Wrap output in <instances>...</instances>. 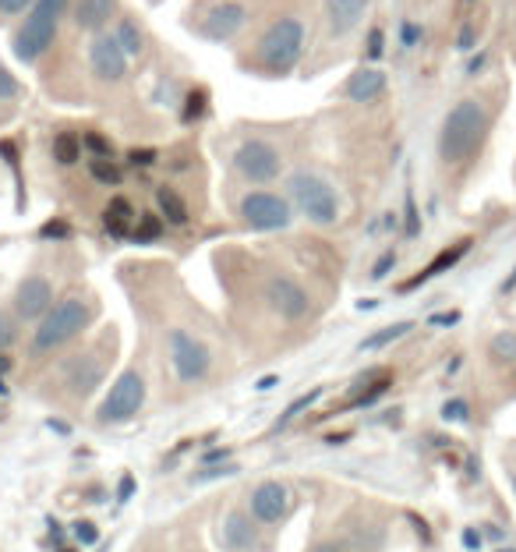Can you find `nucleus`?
Segmentation results:
<instances>
[{"label":"nucleus","instance_id":"46","mask_svg":"<svg viewBox=\"0 0 516 552\" xmlns=\"http://www.w3.org/2000/svg\"><path fill=\"white\" fill-rule=\"evenodd\" d=\"M456 319H460V315H456V312H449V315H435L432 326H453Z\"/></svg>","mask_w":516,"mask_h":552},{"label":"nucleus","instance_id":"7","mask_svg":"<svg viewBox=\"0 0 516 552\" xmlns=\"http://www.w3.org/2000/svg\"><path fill=\"white\" fill-rule=\"evenodd\" d=\"M167 354L170 365H174V376L181 383H202L209 372H213V351L188 330H170L167 333Z\"/></svg>","mask_w":516,"mask_h":552},{"label":"nucleus","instance_id":"21","mask_svg":"<svg viewBox=\"0 0 516 552\" xmlns=\"http://www.w3.org/2000/svg\"><path fill=\"white\" fill-rule=\"evenodd\" d=\"M114 18V0H78L75 25L82 32H99Z\"/></svg>","mask_w":516,"mask_h":552},{"label":"nucleus","instance_id":"37","mask_svg":"<svg viewBox=\"0 0 516 552\" xmlns=\"http://www.w3.org/2000/svg\"><path fill=\"white\" fill-rule=\"evenodd\" d=\"M32 4H36V0H0V15H22Z\"/></svg>","mask_w":516,"mask_h":552},{"label":"nucleus","instance_id":"36","mask_svg":"<svg viewBox=\"0 0 516 552\" xmlns=\"http://www.w3.org/2000/svg\"><path fill=\"white\" fill-rule=\"evenodd\" d=\"M131 167H152V163H156V153H152V149H131Z\"/></svg>","mask_w":516,"mask_h":552},{"label":"nucleus","instance_id":"3","mask_svg":"<svg viewBox=\"0 0 516 552\" xmlns=\"http://www.w3.org/2000/svg\"><path fill=\"white\" fill-rule=\"evenodd\" d=\"M68 11V0H36L29 11V18L22 22V29L15 32L11 46H15V57L22 64H36L39 57L54 46L57 29H61V18Z\"/></svg>","mask_w":516,"mask_h":552},{"label":"nucleus","instance_id":"34","mask_svg":"<svg viewBox=\"0 0 516 552\" xmlns=\"http://www.w3.org/2000/svg\"><path fill=\"white\" fill-rule=\"evenodd\" d=\"M18 96V82H15V75H11L4 64H0V103H8V100H15Z\"/></svg>","mask_w":516,"mask_h":552},{"label":"nucleus","instance_id":"18","mask_svg":"<svg viewBox=\"0 0 516 552\" xmlns=\"http://www.w3.org/2000/svg\"><path fill=\"white\" fill-rule=\"evenodd\" d=\"M386 92V75L379 68H357L354 75L347 78V96L354 103H372Z\"/></svg>","mask_w":516,"mask_h":552},{"label":"nucleus","instance_id":"42","mask_svg":"<svg viewBox=\"0 0 516 552\" xmlns=\"http://www.w3.org/2000/svg\"><path fill=\"white\" fill-rule=\"evenodd\" d=\"M463 545H467L471 552H478L481 549V531L478 528H467V531H463Z\"/></svg>","mask_w":516,"mask_h":552},{"label":"nucleus","instance_id":"8","mask_svg":"<svg viewBox=\"0 0 516 552\" xmlns=\"http://www.w3.org/2000/svg\"><path fill=\"white\" fill-rule=\"evenodd\" d=\"M234 167L248 184H269L280 177L283 160H280V149H276L273 142H266V138H248V142L237 146Z\"/></svg>","mask_w":516,"mask_h":552},{"label":"nucleus","instance_id":"15","mask_svg":"<svg viewBox=\"0 0 516 552\" xmlns=\"http://www.w3.org/2000/svg\"><path fill=\"white\" fill-rule=\"evenodd\" d=\"M89 64H92V75L103 78V82H121V78L128 75V54H124V46L117 43V36L92 39Z\"/></svg>","mask_w":516,"mask_h":552},{"label":"nucleus","instance_id":"27","mask_svg":"<svg viewBox=\"0 0 516 552\" xmlns=\"http://www.w3.org/2000/svg\"><path fill=\"white\" fill-rule=\"evenodd\" d=\"M488 351H492V358L502 361V365H516V333L513 330L495 333L492 344H488Z\"/></svg>","mask_w":516,"mask_h":552},{"label":"nucleus","instance_id":"26","mask_svg":"<svg viewBox=\"0 0 516 552\" xmlns=\"http://www.w3.org/2000/svg\"><path fill=\"white\" fill-rule=\"evenodd\" d=\"M117 43L124 46V54L128 57H138L145 50V36H142V29H138V22H131V18H121L117 22Z\"/></svg>","mask_w":516,"mask_h":552},{"label":"nucleus","instance_id":"28","mask_svg":"<svg viewBox=\"0 0 516 552\" xmlns=\"http://www.w3.org/2000/svg\"><path fill=\"white\" fill-rule=\"evenodd\" d=\"M160 234H163V220H160V216H152V213L138 216L135 230H131V238H135L138 245H149V241H156Z\"/></svg>","mask_w":516,"mask_h":552},{"label":"nucleus","instance_id":"30","mask_svg":"<svg viewBox=\"0 0 516 552\" xmlns=\"http://www.w3.org/2000/svg\"><path fill=\"white\" fill-rule=\"evenodd\" d=\"M319 393H322V390H312V393H308V397H297L294 404L287 407V414H283L280 422H276V429H283V425H290V422H294V418H297V414L304 411V407H312L315 400H319Z\"/></svg>","mask_w":516,"mask_h":552},{"label":"nucleus","instance_id":"16","mask_svg":"<svg viewBox=\"0 0 516 552\" xmlns=\"http://www.w3.org/2000/svg\"><path fill=\"white\" fill-rule=\"evenodd\" d=\"M244 22H248V8H244V4H237V0H227V4H220V8L209 11L202 32L209 39H234L237 32H241Z\"/></svg>","mask_w":516,"mask_h":552},{"label":"nucleus","instance_id":"48","mask_svg":"<svg viewBox=\"0 0 516 552\" xmlns=\"http://www.w3.org/2000/svg\"><path fill=\"white\" fill-rule=\"evenodd\" d=\"M227 457H230V450H213L205 457V464H216V460H227Z\"/></svg>","mask_w":516,"mask_h":552},{"label":"nucleus","instance_id":"40","mask_svg":"<svg viewBox=\"0 0 516 552\" xmlns=\"http://www.w3.org/2000/svg\"><path fill=\"white\" fill-rule=\"evenodd\" d=\"M474 39H478V29L467 25V29L460 32V39H456V46H460V50H474Z\"/></svg>","mask_w":516,"mask_h":552},{"label":"nucleus","instance_id":"29","mask_svg":"<svg viewBox=\"0 0 516 552\" xmlns=\"http://www.w3.org/2000/svg\"><path fill=\"white\" fill-rule=\"evenodd\" d=\"M205 103H209V92H205V89H191L188 100H184V124L198 121V117L205 114Z\"/></svg>","mask_w":516,"mask_h":552},{"label":"nucleus","instance_id":"14","mask_svg":"<svg viewBox=\"0 0 516 552\" xmlns=\"http://www.w3.org/2000/svg\"><path fill=\"white\" fill-rule=\"evenodd\" d=\"M54 308V284L46 280V276L32 273L25 276L22 284L15 291V315L22 322H39L46 312Z\"/></svg>","mask_w":516,"mask_h":552},{"label":"nucleus","instance_id":"20","mask_svg":"<svg viewBox=\"0 0 516 552\" xmlns=\"http://www.w3.org/2000/svg\"><path fill=\"white\" fill-rule=\"evenodd\" d=\"M135 220H138L135 206L128 199H121V195L110 199L107 213H103V227H107L110 238H128L131 230H135Z\"/></svg>","mask_w":516,"mask_h":552},{"label":"nucleus","instance_id":"22","mask_svg":"<svg viewBox=\"0 0 516 552\" xmlns=\"http://www.w3.org/2000/svg\"><path fill=\"white\" fill-rule=\"evenodd\" d=\"M82 138L75 135V131H57L54 142H50V156H54L61 167H71V163L82 160Z\"/></svg>","mask_w":516,"mask_h":552},{"label":"nucleus","instance_id":"23","mask_svg":"<svg viewBox=\"0 0 516 552\" xmlns=\"http://www.w3.org/2000/svg\"><path fill=\"white\" fill-rule=\"evenodd\" d=\"M156 206H160V213L167 216V223H174V227H184L188 223V206H184V199L177 195V188H156Z\"/></svg>","mask_w":516,"mask_h":552},{"label":"nucleus","instance_id":"11","mask_svg":"<svg viewBox=\"0 0 516 552\" xmlns=\"http://www.w3.org/2000/svg\"><path fill=\"white\" fill-rule=\"evenodd\" d=\"M266 301H269V308H273V312L280 315V319H287V322H301L304 315L312 312V298H308V291H304L294 276H287V273L269 276L266 280Z\"/></svg>","mask_w":516,"mask_h":552},{"label":"nucleus","instance_id":"38","mask_svg":"<svg viewBox=\"0 0 516 552\" xmlns=\"http://www.w3.org/2000/svg\"><path fill=\"white\" fill-rule=\"evenodd\" d=\"M396 266V252H386L379 262H375V269H372V280H382V276H389V269Z\"/></svg>","mask_w":516,"mask_h":552},{"label":"nucleus","instance_id":"31","mask_svg":"<svg viewBox=\"0 0 516 552\" xmlns=\"http://www.w3.org/2000/svg\"><path fill=\"white\" fill-rule=\"evenodd\" d=\"M442 418H446V422H467V418H471V404H467V400H449V404L442 407Z\"/></svg>","mask_w":516,"mask_h":552},{"label":"nucleus","instance_id":"33","mask_svg":"<svg viewBox=\"0 0 516 552\" xmlns=\"http://www.w3.org/2000/svg\"><path fill=\"white\" fill-rule=\"evenodd\" d=\"M82 146L89 149L92 156H110V153H114V146H110L103 135H96V131H89V135L82 138Z\"/></svg>","mask_w":516,"mask_h":552},{"label":"nucleus","instance_id":"5","mask_svg":"<svg viewBox=\"0 0 516 552\" xmlns=\"http://www.w3.org/2000/svg\"><path fill=\"white\" fill-rule=\"evenodd\" d=\"M287 188H290L294 206L301 209L312 223H319V227H333V223L340 220V195H336V188L326 181V177L308 174V170H297V174H290Z\"/></svg>","mask_w":516,"mask_h":552},{"label":"nucleus","instance_id":"43","mask_svg":"<svg viewBox=\"0 0 516 552\" xmlns=\"http://www.w3.org/2000/svg\"><path fill=\"white\" fill-rule=\"evenodd\" d=\"M131 492H135V478L124 475V478H121V485H117V499H121V503H124V499H131Z\"/></svg>","mask_w":516,"mask_h":552},{"label":"nucleus","instance_id":"17","mask_svg":"<svg viewBox=\"0 0 516 552\" xmlns=\"http://www.w3.org/2000/svg\"><path fill=\"white\" fill-rule=\"evenodd\" d=\"M368 11V0H326V25L333 36H347L361 25Z\"/></svg>","mask_w":516,"mask_h":552},{"label":"nucleus","instance_id":"6","mask_svg":"<svg viewBox=\"0 0 516 552\" xmlns=\"http://www.w3.org/2000/svg\"><path fill=\"white\" fill-rule=\"evenodd\" d=\"M142 404H145V376L138 368H128V372L117 376V383L110 386V393L103 397V404H99V411H96V422L124 425V422H131V418H138Z\"/></svg>","mask_w":516,"mask_h":552},{"label":"nucleus","instance_id":"45","mask_svg":"<svg viewBox=\"0 0 516 552\" xmlns=\"http://www.w3.org/2000/svg\"><path fill=\"white\" fill-rule=\"evenodd\" d=\"M43 238H68V227H64V223H46Z\"/></svg>","mask_w":516,"mask_h":552},{"label":"nucleus","instance_id":"2","mask_svg":"<svg viewBox=\"0 0 516 552\" xmlns=\"http://www.w3.org/2000/svg\"><path fill=\"white\" fill-rule=\"evenodd\" d=\"M89 322H92V301H85L82 294H68V298H61L39 319L36 333H32V354L39 358V354L61 351Z\"/></svg>","mask_w":516,"mask_h":552},{"label":"nucleus","instance_id":"24","mask_svg":"<svg viewBox=\"0 0 516 552\" xmlns=\"http://www.w3.org/2000/svg\"><path fill=\"white\" fill-rule=\"evenodd\" d=\"M410 330H414V322H393V326H386V330H379V333H372V337L361 340V351H382V347H389L400 337H407Z\"/></svg>","mask_w":516,"mask_h":552},{"label":"nucleus","instance_id":"10","mask_svg":"<svg viewBox=\"0 0 516 552\" xmlns=\"http://www.w3.org/2000/svg\"><path fill=\"white\" fill-rule=\"evenodd\" d=\"M294 510V496L283 482H258L248 496V514L255 517L262 528H276L283 524Z\"/></svg>","mask_w":516,"mask_h":552},{"label":"nucleus","instance_id":"50","mask_svg":"<svg viewBox=\"0 0 516 552\" xmlns=\"http://www.w3.org/2000/svg\"><path fill=\"white\" fill-rule=\"evenodd\" d=\"M509 482H513V492H516V471H513V475H509Z\"/></svg>","mask_w":516,"mask_h":552},{"label":"nucleus","instance_id":"39","mask_svg":"<svg viewBox=\"0 0 516 552\" xmlns=\"http://www.w3.org/2000/svg\"><path fill=\"white\" fill-rule=\"evenodd\" d=\"M237 464H223V468H213V471H202V475H191V482H205V478H220V475H234Z\"/></svg>","mask_w":516,"mask_h":552},{"label":"nucleus","instance_id":"4","mask_svg":"<svg viewBox=\"0 0 516 552\" xmlns=\"http://www.w3.org/2000/svg\"><path fill=\"white\" fill-rule=\"evenodd\" d=\"M304 54V22L301 18H280L266 29V36L258 39V64L269 71V75H287L294 71V64Z\"/></svg>","mask_w":516,"mask_h":552},{"label":"nucleus","instance_id":"12","mask_svg":"<svg viewBox=\"0 0 516 552\" xmlns=\"http://www.w3.org/2000/svg\"><path fill=\"white\" fill-rule=\"evenodd\" d=\"M262 524L251 514H241V510H230V514L220 517V528H216V542H220L223 552H266V542L258 535Z\"/></svg>","mask_w":516,"mask_h":552},{"label":"nucleus","instance_id":"41","mask_svg":"<svg viewBox=\"0 0 516 552\" xmlns=\"http://www.w3.org/2000/svg\"><path fill=\"white\" fill-rule=\"evenodd\" d=\"M368 57H382V29H372L368 36Z\"/></svg>","mask_w":516,"mask_h":552},{"label":"nucleus","instance_id":"19","mask_svg":"<svg viewBox=\"0 0 516 552\" xmlns=\"http://www.w3.org/2000/svg\"><path fill=\"white\" fill-rule=\"evenodd\" d=\"M467 252H471V238L456 241L453 248H446V252H439V255H435V259L428 262V266L421 269V273L414 276V280H407V284H403V291H414V287H421V284H425V280H432V276H439V273H446V269H453L456 262H460Z\"/></svg>","mask_w":516,"mask_h":552},{"label":"nucleus","instance_id":"25","mask_svg":"<svg viewBox=\"0 0 516 552\" xmlns=\"http://www.w3.org/2000/svg\"><path fill=\"white\" fill-rule=\"evenodd\" d=\"M89 174H92V181H99L103 188H117V184L124 181L121 167H117L110 156H92V160H89Z\"/></svg>","mask_w":516,"mask_h":552},{"label":"nucleus","instance_id":"35","mask_svg":"<svg viewBox=\"0 0 516 552\" xmlns=\"http://www.w3.org/2000/svg\"><path fill=\"white\" fill-rule=\"evenodd\" d=\"M75 538L82 545H96L99 542V528L92 521H75Z\"/></svg>","mask_w":516,"mask_h":552},{"label":"nucleus","instance_id":"47","mask_svg":"<svg viewBox=\"0 0 516 552\" xmlns=\"http://www.w3.org/2000/svg\"><path fill=\"white\" fill-rule=\"evenodd\" d=\"M414 39H418V25H403V43H414Z\"/></svg>","mask_w":516,"mask_h":552},{"label":"nucleus","instance_id":"1","mask_svg":"<svg viewBox=\"0 0 516 552\" xmlns=\"http://www.w3.org/2000/svg\"><path fill=\"white\" fill-rule=\"evenodd\" d=\"M488 110L481 100H460L446 114L439 128V160L446 167H460V163L474 160L481 153L488 138Z\"/></svg>","mask_w":516,"mask_h":552},{"label":"nucleus","instance_id":"49","mask_svg":"<svg viewBox=\"0 0 516 552\" xmlns=\"http://www.w3.org/2000/svg\"><path fill=\"white\" fill-rule=\"evenodd\" d=\"M513 287H516V266H513V273H509L506 284H502V291H513Z\"/></svg>","mask_w":516,"mask_h":552},{"label":"nucleus","instance_id":"44","mask_svg":"<svg viewBox=\"0 0 516 552\" xmlns=\"http://www.w3.org/2000/svg\"><path fill=\"white\" fill-rule=\"evenodd\" d=\"M308 552H350L347 545L343 542H333V538H329V542H319V545H312V549Z\"/></svg>","mask_w":516,"mask_h":552},{"label":"nucleus","instance_id":"9","mask_svg":"<svg viewBox=\"0 0 516 552\" xmlns=\"http://www.w3.org/2000/svg\"><path fill=\"white\" fill-rule=\"evenodd\" d=\"M241 220L251 230L269 234V230H287L290 220H294V209L276 192H248L241 199Z\"/></svg>","mask_w":516,"mask_h":552},{"label":"nucleus","instance_id":"13","mask_svg":"<svg viewBox=\"0 0 516 552\" xmlns=\"http://www.w3.org/2000/svg\"><path fill=\"white\" fill-rule=\"evenodd\" d=\"M103 376H107V354L99 351V347L78 354V358H71L68 365H64V386H68V393L78 400L89 397V393L103 383Z\"/></svg>","mask_w":516,"mask_h":552},{"label":"nucleus","instance_id":"32","mask_svg":"<svg viewBox=\"0 0 516 552\" xmlns=\"http://www.w3.org/2000/svg\"><path fill=\"white\" fill-rule=\"evenodd\" d=\"M15 337H18L15 319H11L8 312H0V351H8V347L15 344Z\"/></svg>","mask_w":516,"mask_h":552}]
</instances>
